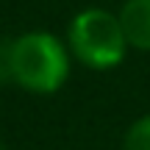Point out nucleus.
<instances>
[{"label": "nucleus", "mask_w": 150, "mask_h": 150, "mask_svg": "<svg viewBox=\"0 0 150 150\" xmlns=\"http://www.w3.org/2000/svg\"><path fill=\"white\" fill-rule=\"evenodd\" d=\"M117 17L128 47L150 50V0H128Z\"/></svg>", "instance_id": "3"}, {"label": "nucleus", "mask_w": 150, "mask_h": 150, "mask_svg": "<svg viewBox=\"0 0 150 150\" xmlns=\"http://www.w3.org/2000/svg\"><path fill=\"white\" fill-rule=\"evenodd\" d=\"M70 75L67 47L42 31L8 42V81L36 95H53Z\"/></svg>", "instance_id": "1"}, {"label": "nucleus", "mask_w": 150, "mask_h": 150, "mask_svg": "<svg viewBox=\"0 0 150 150\" xmlns=\"http://www.w3.org/2000/svg\"><path fill=\"white\" fill-rule=\"evenodd\" d=\"M70 50L86 67L95 70L117 67L128 50L120 17L106 8H86L75 14V20L70 22Z\"/></svg>", "instance_id": "2"}, {"label": "nucleus", "mask_w": 150, "mask_h": 150, "mask_svg": "<svg viewBox=\"0 0 150 150\" xmlns=\"http://www.w3.org/2000/svg\"><path fill=\"white\" fill-rule=\"evenodd\" d=\"M125 150H150V114L136 120L125 134Z\"/></svg>", "instance_id": "4"}]
</instances>
